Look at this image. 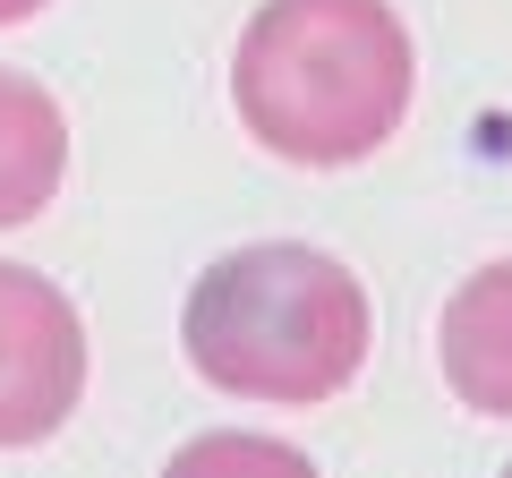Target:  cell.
Returning <instances> with one entry per match:
<instances>
[{"label":"cell","instance_id":"obj_1","mask_svg":"<svg viewBox=\"0 0 512 478\" xmlns=\"http://www.w3.org/2000/svg\"><path fill=\"white\" fill-rule=\"evenodd\" d=\"M419 60L384 0H265L231 52V103L282 163L342 171L402 129Z\"/></svg>","mask_w":512,"mask_h":478},{"label":"cell","instance_id":"obj_2","mask_svg":"<svg viewBox=\"0 0 512 478\" xmlns=\"http://www.w3.org/2000/svg\"><path fill=\"white\" fill-rule=\"evenodd\" d=\"M367 333H376V316H367L359 274L299 239H256V248L214 257L180 308L188 368L214 393L282 410L333 402L359 376Z\"/></svg>","mask_w":512,"mask_h":478},{"label":"cell","instance_id":"obj_3","mask_svg":"<svg viewBox=\"0 0 512 478\" xmlns=\"http://www.w3.org/2000/svg\"><path fill=\"white\" fill-rule=\"evenodd\" d=\"M86 393V325L69 291L26 265H0V453L69 427Z\"/></svg>","mask_w":512,"mask_h":478},{"label":"cell","instance_id":"obj_4","mask_svg":"<svg viewBox=\"0 0 512 478\" xmlns=\"http://www.w3.org/2000/svg\"><path fill=\"white\" fill-rule=\"evenodd\" d=\"M444 385L478 410V419H512V257L478 265L453 299H444Z\"/></svg>","mask_w":512,"mask_h":478},{"label":"cell","instance_id":"obj_5","mask_svg":"<svg viewBox=\"0 0 512 478\" xmlns=\"http://www.w3.org/2000/svg\"><path fill=\"white\" fill-rule=\"evenodd\" d=\"M60 171H69V120L35 77L0 69V231L35 222L52 205Z\"/></svg>","mask_w":512,"mask_h":478},{"label":"cell","instance_id":"obj_6","mask_svg":"<svg viewBox=\"0 0 512 478\" xmlns=\"http://www.w3.org/2000/svg\"><path fill=\"white\" fill-rule=\"evenodd\" d=\"M205 461H256V470H308V461L291 453V444H256V436H205V444H188L180 453V470H205Z\"/></svg>","mask_w":512,"mask_h":478},{"label":"cell","instance_id":"obj_7","mask_svg":"<svg viewBox=\"0 0 512 478\" xmlns=\"http://www.w3.org/2000/svg\"><path fill=\"white\" fill-rule=\"evenodd\" d=\"M43 0H0V26H18V18H35Z\"/></svg>","mask_w":512,"mask_h":478}]
</instances>
